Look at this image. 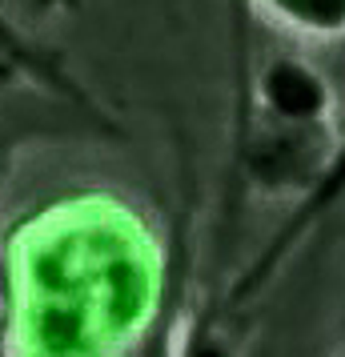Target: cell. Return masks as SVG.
Instances as JSON below:
<instances>
[{
    "label": "cell",
    "instance_id": "6da1fadb",
    "mask_svg": "<svg viewBox=\"0 0 345 357\" xmlns=\"http://www.w3.org/2000/svg\"><path fill=\"white\" fill-rule=\"evenodd\" d=\"M269 93H273V100L285 113H309V109H317V89L301 73H289V68H281L277 77L269 81Z\"/></svg>",
    "mask_w": 345,
    "mask_h": 357
}]
</instances>
